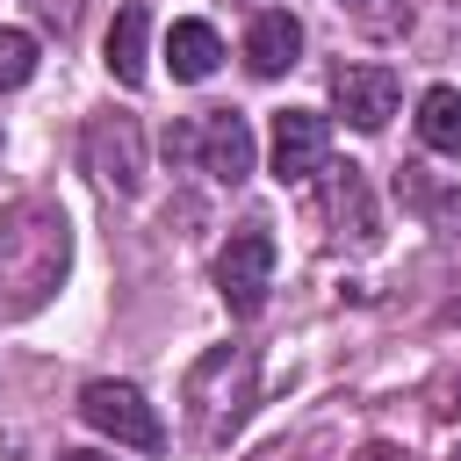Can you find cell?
<instances>
[{
	"instance_id": "cell-1",
	"label": "cell",
	"mask_w": 461,
	"mask_h": 461,
	"mask_svg": "<svg viewBox=\"0 0 461 461\" xmlns=\"http://www.w3.org/2000/svg\"><path fill=\"white\" fill-rule=\"evenodd\" d=\"M72 267V223L58 202L43 194H22L14 209H0V310L7 317H29L58 295Z\"/></svg>"
},
{
	"instance_id": "cell-2",
	"label": "cell",
	"mask_w": 461,
	"mask_h": 461,
	"mask_svg": "<svg viewBox=\"0 0 461 461\" xmlns=\"http://www.w3.org/2000/svg\"><path fill=\"white\" fill-rule=\"evenodd\" d=\"M245 403H252V346H216V353L187 375V411H194V432H202L209 447H223V439L238 432Z\"/></svg>"
},
{
	"instance_id": "cell-3",
	"label": "cell",
	"mask_w": 461,
	"mask_h": 461,
	"mask_svg": "<svg viewBox=\"0 0 461 461\" xmlns=\"http://www.w3.org/2000/svg\"><path fill=\"white\" fill-rule=\"evenodd\" d=\"M267 288H274V230L267 223H245L216 252V295L230 303V317H259L267 310Z\"/></svg>"
},
{
	"instance_id": "cell-4",
	"label": "cell",
	"mask_w": 461,
	"mask_h": 461,
	"mask_svg": "<svg viewBox=\"0 0 461 461\" xmlns=\"http://www.w3.org/2000/svg\"><path fill=\"white\" fill-rule=\"evenodd\" d=\"M79 158H86V173L101 187L137 194V180H144V130H137V115H86Z\"/></svg>"
},
{
	"instance_id": "cell-5",
	"label": "cell",
	"mask_w": 461,
	"mask_h": 461,
	"mask_svg": "<svg viewBox=\"0 0 461 461\" xmlns=\"http://www.w3.org/2000/svg\"><path fill=\"white\" fill-rule=\"evenodd\" d=\"M79 418L94 425V432H108L115 447H158L166 439V425H158V411L144 403V389L137 382H86L79 389Z\"/></svg>"
},
{
	"instance_id": "cell-6",
	"label": "cell",
	"mask_w": 461,
	"mask_h": 461,
	"mask_svg": "<svg viewBox=\"0 0 461 461\" xmlns=\"http://www.w3.org/2000/svg\"><path fill=\"white\" fill-rule=\"evenodd\" d=\"M267 158H274V180L281 187H303L331 166V122L317 108H281L274 115V137H267Z\"/></svg>"
},
{
	"instance_id": "cell-7",
	"label": "cell",
	"mask_w": 461,
	"mask_h": 461,
	"mask_svg": "<svg viewBox=\"0 0 461 461\" xmlns=\"http://www.w3.org/2000/svg\"><path fill=\"white\" fill-rule=\"evenodd\" d=\"M317 180H324V223H331V238L367 252V245L382 238V209H375V194H367V173H360V166H324Z\"/></svg>"
},
{
	"instance_id": "cell-8",
	"label": "cell",
	"mask_w": 461,
	"mask_h": 461,
	"mask_svg": "<svg viewBox=\"0 0 461 461\" xmlns=\"http://www.w3.org/2000/svg\"><path fill=\"white\" fill-rule=\"evenodd\" d=\"M396 94H403V86H396V72H389V65H339V72H331V108H339L353 130H367V137H375V130H389Z\"/></svg>"
},
{
	"instance_id": "cell-9",
	"label": "cell",
	"mask_w": 461,
	"mask_h": 461,
	"mask_svg": "<svg viewBox=\"0 0 461 461\" xmlns=\"http://www.w3.org/2000/svg\"><path fill=\"white\" fill-rule=\"evenodd\" d=\"M194 158H202L209 180L238 187V180L252 173V122H245L238 108H209V115L194 122Z\"/></svg>"
},
{
	"instance_id": "cell-10",
	"label": "cell",
	"mask_w": 461,
	"mask_h": 461,
	"mask_svg": "<svg viewBox=\"0 0 461 461\" xmlns=\"http://www.w3.org/2000/svg\"><path fill=\"white\" fill-rule=\"evenodd\" d=\"M295 58H303V22H295L288 7L252 14V29H245V72H252V79H281Z\"/></svg>"
},
{
	"instance_id": "cell-11",
	"label": "cell",
	"mask_w": 461,
	"mask_h": 461,
	"mask_svg": "<svg viewBox=\"0 0 461 461\" xmlns=\"http://www.w3.org/2000/svg\"><path fill=\"white\" fill-rule=\"evenodd\" d=\"M108 72H115V86H144V72H151V14L130 0V7H115V22H108Z\"/></svg>"
},
{
	"instance_id": "cell-12",
	"label": "cell",
	"mask_w": 461,
	"mask_h": 461,
	"mask_svg": "<svg viewBox=\"0 0 461 461\" xmlns=\"http://www.w3.org/2000/svg\"><path fill=\"white\" fill-rule=\"evenodd\" d=\"M166 65H173V79H209L216 65H223V36L209 29V22H173L166 29Z\"/></svg>"
},
{
	"instance_id": "cell-13",
	"label": "cell",
	"mask_w": 461,
	"mask_h": 461,
	"mask_svg": "<svg viewBox=\"0 0 461 461\" xmlns=\"http://www.w3.org/2000/svg\"><path fill=\"white\" fill-rule=\"evenodd\" d=\"M418 137H425V151L461 158V86H425V101H418Z\"/></svg>"
},
{
	"instance_id": "cell-14",
	"label": "cell",
	"mask_w": 461,
	"mask_h": 461,
	"mask_svg": "<svg viewBox=\"0 0 461 461\" xmlns=\"http://www.w3.org/2000/svg\"><path fill=\"white\" fill-rule=\"evenodd\" d=\"M36 79V36L29 29H0V94Z\"/></svg>"
},
{
	"instance_id": "cell-15",
	"label": "cell",
	"mask_w": 461,
	"mask_h": 461,
	"mask_svg": "<svg viewBox=\"0 0 461 461\" xmlns=\"http://www.w3.org/2000/svg\"><path fill=\"white\" fill-rule=\"evenodd\" d=\"M360 461H403V454H396V447H389V439H375V447H367V454H360Z\"/></svg>"
},
{
	"instance_id": "cell-16",
	"label": "cell",
	"mask_w": 461,
	"mask_h": 461,
	"mask_svg": "<svg viewBox=\"0 0 461 461\" xmlns=\"http://www.w3.org/2000/svg\"><path fill=\"white\" fill-rule=\"evenodd\" d=\"M58 461H108V454H94V447H72V454H58Z\"/></svg>"
},
{
	"instance_id": "cell-17",
	"label": "cell",
	"mask_w": 461,
	"mask_h": 461,
	"mask_svg": "<svg viewBox=\"0 0 461 461\" xmlns=\"http://www.w3.org/2000/svg\"><path fill=\"white\" fill-rule=\"evenodd\" d=\"M346 7H367V0H346Z\"/></svg>"
},
{
	"instance_id": "cell-18",
	"label": "cell",
	"mask_w": 461,
	"mask_h": 461,
	"mask_svg": "<svg viewBox=\"0 0 461 461\" xmlns=\"http://www.w3.org/2000/svg\"><path fill=\"white\" fill-rule=\"evenodd\" d=\"M454 461H461V454H454Z\"/></svg>"
}]
</instances>
